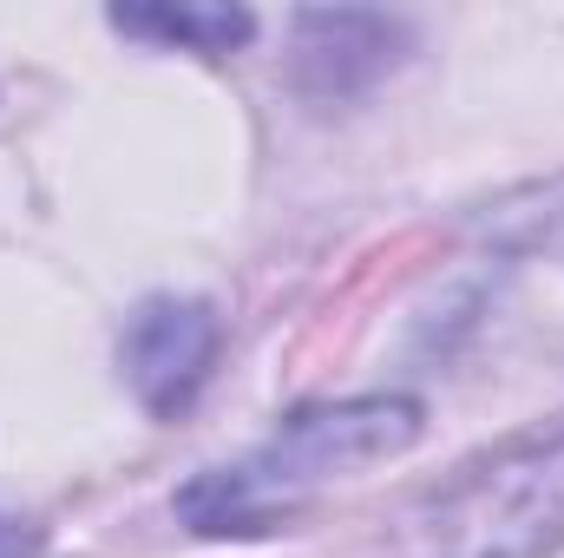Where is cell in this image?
I'll list each match as a JSON object with an SVG mask.
<instances>
[{
  "mask_svg": "<svg viewBox=\"0 0 564 558\" xmlns=\"http://www.w3.org/2000/svg\"><path fill=\"white\" fill-rule=\"evenodd\" d=\"M421 433V408L414 401H348V408H308V415L282 420L276 433L224 466L204 473L197 486H184L177 513L197 533H263L270 519H289L308 493H322L328 480L401 453Z\"/></svg>",
  "mask_w": 564,
  "mask_h": 558,
  "instance_id": "6da1fadb",
  "label": "cell"
},
{
  "mask_svg": "<svg viewBox=\"0 0 564 558\" xmlns=\"http://www.w3.org/2000/svg\"><path fill=\"white\" fill-rule=\"evenodd\" d=\"M210 355H217V315L204 302L158 296L126 329V375H132V388L151 415H177L204 388Z\"/></svg>",
  "mask_w": 564,
  "mask_h": 558,
  "instance_id": "7a4b0ae2",
  "label": "cell"
},
{
  "mask_svg": "<svg viewBox=\"0 0 564 558\" xmlns=\"http://www.w3.org/2000/svg\"><path fill=\"white\" fill-rule=\"evenodd\" d=\"M119 33L139 40H171V46H197V53H230L257 33V20L243 7H119L112 13Z\"/></svg>",
  "mask_w": 564,
  "mask_h": 558,
  "instance_id": "3957f363",
  "label": "cell"
}]
</instances>
